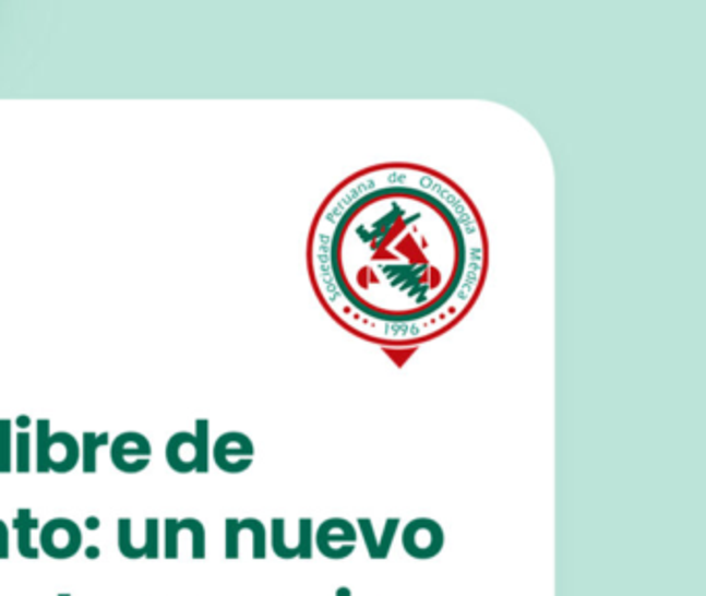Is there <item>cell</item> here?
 Wrapping results in <instances>:
<instances>
[{
	"mask_svg": "<svg viewBox=\"0 0 706 596\" xmlns=\"http://www.w3.org/2000/svg\"><path fill=\"white\" fill-rule=\"evenodd\" d=\"M487 235L472 199L421 164L387 162L323 199L307 263L323 309L346 332L406 348L438 338L477 302Z\"/></svg>",
	"mask_w": 706,
	"mask_h": 596,
	"instance_id": "obj_1",
	"label": "cell"
},
{
	"mask_svg": "<svg viewBox=\"0 0 706 596\" xmlns=\"http://www.w3.org/2000/svg\"><path fill=\"white\" fill-rule=\"evenodd\" d=\"M400 543L412 559H433L444 551V526L433 517H415L404 526Z\"/></svg>",
	"mask_w": 706,
	"mask_h": 596,
	"instance_id": "obj_2",
	"label": "cell"
},
{
	"mask_svg": "<svg viewBox=\"0 0 706 596\" xmlns=\"http://www.w3.org/2000/svg\"><path fill=\"white\" fill-rule=\"evenodd\" d=\"M83 547V531L75 520L52 517L40 528V551L52 559H71Z\"/></svg>",
	"mask_w": 706,
	"mask_h": 596,
	"instance_id": "obj_3",
	"label": "cell"
},
{
	"mask_svg": "<svg viewBox=\"0 0 706 596\" xmlns=\"http://www.w3.org/2000/svg\"><path fill=\"white\" fill-rule=\"evenodd\" d=\"M359 531L346 517H330L323 520L315 531V549L327 559L340 561L352 556L357 549Z\"/></svg>",
	"mask_w": 706,
	"mask_h": 596,
	"instance_id": "obj_4",
	"label": "cell"
},
{
	"mask_svg": "<svg viewBox=\"0 0 706 596\" xmlns=\"http://www.w3.org/2000/svg\"><path fill=\"white\" fill-rule=\"evenodd\" d=\"M212 454H214V462L220 470L228 475H239V473L251 468L255 448H253V441L244 433L228 431L216 439Z\"/></svg>",
	"mask_w": 706,
	"mask_h": 596,
	"instance_id": "obj_5",
	"label": "cell"
},
{
	"mask_svg": "<svg viewBox=\"0 0 706 596\" xmlns=\"http://www.w3.org/2000/svg\"><path fill=\"white\" fill-rule=\"evenodd\" d=\"M149 457H152L149 439L135 431L121 433L110 445V460L115 468L124 475H137L145 470L149 466Z\"/></svg>",
	"mask_w": 706,
	"mask_h": 596,
	"instance_id": "obj_6",
	"label": "cell"
},
{
	"mask_svg": "<svg viewBox=\"0 0 706 596\" xmlns=\"http://www.w3.org/2000/svg\"><path fill=\"white\" fill-rule=\"evenodd\" d=\"M117 538H119V551L127 559H158L160 557V533L161 522L158 517H145V538L142 545H135L133 540V520L121 517L117 524Z\"/></svg>",
	"mask_w": 706,
	"mask_h": 596,
	"instance_id": "obj_7",
	"label": "cell"
},
{
	"mask_svg": "<svg viewBox=\"0 0 706 596\" xmlns=\"http://www.w3.org/2000/svg\"><path fill=\"white\" fill-rule=\"evenodd\" d=\"M355 526H357L359 535L363 537L367 556L384 561L390 557L396 535L400 531V517H385L384 528L380 533H375V524L371 517H359V522Z\"/></svg>",
	"mask_w": 706,
	"mask_h": 596,
	"instance_id": "obj_8",
	"label": "cell"
},
{
	"mask_svg": "<svg viewBox=\"0 0 706 596\" xmlns=\"http://www.w3.org/2000/svg\"><path fill=\"white\" fill-rule=\"evenodd\" d=\"M166 462L175 473H193L200 462V452H198V439L193 433L179 431L166 443Z\"/></svg>",
	"mask_w": 706,
	"mask_h": 596,
	"instance_id": "obj_9",
	"label": "cell"
},
{
	"mask_svg": "<svg viewBox=\"0 0 706 596\" xmlns=\"http://www.w3.org/2000/svg\"><path fill=\"white\" fill-rule=\"evenodd\" d=\"M50 473H71L81 462V445L77 439L67 431H59L50 436V450H48Z\"/></svg>",
	"mask_w": 706,
	"mask_h": 596,
	"instance_id": "obj_10",
	"label": "cell"
},
{
	"mask_svg": "<svg viewBox=\"0 0 706 596\" xmlns=\"http://www.w3.org/2000/svg\"><path fill=\"white\" fill-rule=\"evenodd\" d=\"M13 531L17 533V551L25 559H38L40 547L34 545V533L40 531L38 517L32 516L29 508H21L17 517L13 522Z\"/></svg>",
	"mask_w": 706,
	"mask_h": 596,
	"instance_id": "obj_11",
	"label": "cell"
},
{
	"mask_svg": "<svg viewBox=\"0 0 706 596\" xmlns=\"http://www.w3.org/2000/svg\"><path fill=\"white\" fill-rule=\"evenodd\" d=\"M108 443V433H101V436H96V433H83V445H81V466H83V473L87 475H94L98 470V450L101 445Z\"/></svg>",
	"mask_w": 706,
	"mask_h": 596,
	"instance_id": "obj_12",
	"label": "cell"
},
{
	"mask_svg": "<svg viewBox=\"0 0 706 596\" xmlns=\"http://www.w3.org/2000/svg\"><path fill=\"white\" fill-rule=\"evenodd\" d=\"M242 531H247L251 535V556L253 559H265L267 557V528L262 520L258 517H242Z\"/></svg>",
	"mask_w": 706,
	"mask_h": 596,
	"instance_id": "obj_13",
	"label": "cell"
},
{
	"mask_svg": "<svg viewBox=\"0 0 706 596\" xmlns=\"http://www.w3.org/2000/svg\"><path fill=\"white\" fill-rule=\"evenodd\" d=\"M50 420L41 418L36 422V470L40 475L50 473V462H48V450H50Z\"/></svg>",
	"mask_w": 706,
	"mask_h": 596,
	"instance_id": "obj_14",
	"label": "cell"
},
{
	"mask_svg": "<svg viewBox=\"0 0 706 596\" xmlns=\"http://www.w3.org/2000/svg\"><path fill=\"white\" fill-rule=\"evenodd\" d=\"M270 545L274 556L280 559H297V549L288 545L286 540V520L284 517H274L272 520V531H270Z\"/></svg>",
	"mask_w": 706,
	"mask_h": 596,
	"instance_id": "obj_15",
	"label": "cell"
},
{
	"mask_svg": "<svg viewBox=\"0 0 706 596\" xmlns=\"http://www.w3.org/2000/svg\"><path fill=\"white\" fill-rule=\"evenodd\" d=\"M184 522V531L191 535V556L193 559H205L207 556V535H205V526L202 520L198 517H182Z\"/></svg>",
	"mask_w": 706,
	"mask_h": 596,
	"instance_id": "obj_16",
	"label": "cell"
},
{
	"mask_svg": "<svg viewBox=\"0 0 706 596\" xmlns=\"http://www.w3.org/2000/svg\"><path fill=\"white\" fill-rule=\"evenodd\" d=\"M13 422L9 418L0 420V475L13 470Z\"/></svg>",
	"mask_w": 706,
	"mask_h": 596,
	"instance_id": "obj_17",
	"label": "cell"
},
{
	"mask_svg": "<svg viewBox=\"0 0 706 596\" xmlns=\"http://www.w3.org/2000/svg\"><path fill=\"white\" fill-rule=\"evenodd\" d=\"M224 557L226 559H239L241 557V520L239 517H226L224 522Z\"/></svg>",
	"mask_w": 706,
	"mask_h": 596,
	"instance_id": "obj_18",
	"label": "cell"
},
{
	"mask_svg": "<svg viewBox=\"0 0 706 596\" xmlns=\"http://www.w3.org/2000/svg\"><path fill=\"white\" fill-rule=\"evenodd\" d=\"M184 524L179 517L164 520V557L179 559V538H181Z\"/></svg>",
	"mask_w": 706,
	"mask_h": 596,
	"instance_id": "obj_19",
	"label": "cell"
},
{
	"mask_svg": "<svg viewBox=\"0 0 706 596\" xmlns=\"http://www.w3.org/2000/svg\"><path fill=\"white\" fill-rule=\"evenodd\" d=\"M195 439H198V452H200V462L195 473L205 475L210 470V422L205 418L195 420Z\"/></svg>",
	"mask_w": 706,
	"mask_h": 596,
	"instance_id": "obj_20",
	"label": "cell"
},
{
	"mask_svg": "<svg viewBox=\"0 0 706 596\" xmlns=\"http://www.w3.org/2000/svg\"><path fill=\"white\" fill-rule=\"evenodd\" d=\"M315 551V528L311 517H301L299 520V537H297V553L299 559H311Z\"/></svg>",
	"mask_w": 706,
	"mask_h": 596,
	"instance_id": "obj_21",
	"label": "cell"
},
{
	"mask_svg": "<svg viewBox=\"0 0 706 596\" xmlns=\"http://www.w3.org/2000/svg\"><path fill=\"white\" fill-rule=\"evenodd\" d=\"M15 468L21 475L32 470V436L27 431H20L15 439Z\"/></svg>",
	"mask_w": 706,
	"mask_h": 596,
	"instance_id": "obj_22",
	"label": "cell"
},
{
	"mask_svg": "<svg viewBox=\"0 0 706 596\" xmlns=\"http://www.w3.org/2000/svg\"><path fill=\"white\" fill-rule=\"evenodd\" d=\"M11 556V533L9 526L0 520V559H9Z\"/></svg>",
	"mask_w": 706,
	"mask_h": 596,
	"instance_id": "obj_23",
	"label": "cell"
},
{
	"mask_svg": "<svg viewBox=\"0 0 706 596\" xmlns=\"http://www.w3.org/2000/svg\"><path fill=\"white\" fill-rule=\"evenodd\" d=\"M85 528L87 531H98L100 528V520L96 516H89L85 520Z\"/></svg>",
	"mask_w": 706,
	"mask_h": 596,
	"instance_id": "obj_24",
	"label": "cell"
},
{
	"mask_svg": "<svg viewBox=\"0 0 706 596\" xmlns=\"http://www.w3.org/2000/svg\"><path fill=\"white\" fill-rule=\"evenodd\" d=\"M85 556L89 557V559H98L100 549L96 545H89V547H85Z\"/></svg>",
	"mask_w": 706,
	"mask_h": 596,
	"instance_id": "obj_25",
	"label": "cell"
},
{
	"mask_svg": "<svg viewBox=\"0 0 706 596\" xmlns=\"http://www.w3.org/2000/svg\"><path fill=\"white\" fill-rule=\"evenodd\" d=\"M17 425H20L21 431H25L32 425V420H29V417H20L17 418Z\"/></svg>",
	"mask_w": 706,
	"mask_h": 596,
	"instance_id": "obj_26",
	"label": "cell"
},
{
	"mask_svg": "<svg viewBox=\"0 0 706 596\" xmlns=\"http://www.w3.org/2000/svg\"><path fill=\"white\" fill-rule=\"evenodd\" d=\"M338 596H348L350 595V591L348 588H338V593H336Z\"/></svg>",
	"mask_w": 706,
	"mask_h": 596,
	"instance_id": "obj_27",
	"label": "cell"
},
{
	"mask_svg": "<svg viewBox=\"0 0 706 596\" xmlns=\"http://www.w3.org/2000/svg\"><path fill=\"white\" fill-rule=\"evenodd\" d=\"M59 596H71V595H69V593H61V595Z\"/></svg>",
	"mask_w": 706,
	"mask_h": 596,
	"instance_id": "obj_28",
	"label": "cell"
}]
</instances>
